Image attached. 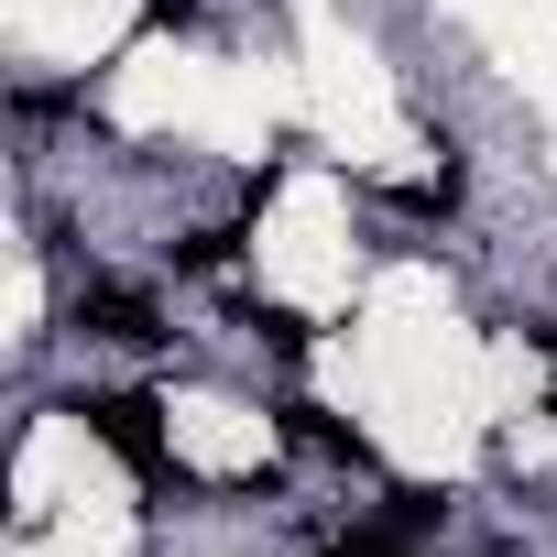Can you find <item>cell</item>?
<instances>
[{"instance_id": "obj_1", "label": "cell", "mask_w": 557, "mask_h": 557, "mask_svg": "<svg viewBox=\"0 0 557 557\" xmlns=\"http://www.w3.org/2000/svg\"><path fill=\"white\" fill-rule=\"evenodd\" d=\"M77 416H88V437H99V448H121L132 470H164V426H153V405H143V394H99V405H77Z\"/></svg>"}, {"instance_id": "obj_2", "label": "cell", "mask_w": 557, "mask_h": 557, "mask_svg": "<svg viewBox=\"0 0 557 557\" xmlns=\"http://www.w3.org/2000/svg\"><path fill=\"white\" fill-rule=\"evenodd\" d=\"M88 329H99V339H121V350H153V339H164L153 296H132V285H88Z\"/></svg>"}, {"instance_id": "obj_3", "label": "cell", "mask_w": 557, "mask_h": 557, "mask_svg": "<svg viewBox=\"0 0 557 557\" xmlns=\"http://www.w3.org/2000/svg\"><path fill=\"white\" fill-rule=\"evenodd\" d=\"M285 426H296L307 448H329V459H350V470H361V437H350L339 416H318V405H285Z\"/></svg>"}, {"instance_id": "obj_4", "label": "cell", "mask_w": 557, "mask_h": 557, "mask_svg": "<svg viewBox=\"0 0 557 557\" xmlns=\"http://www.w3.org/2000/svg\"><path fill=\"white\" fill-rule=\"evenodd\" d=\"M329 557H416V535H405V524H361V535H339Z\"/></svg>"}, {"instance_id": "obj_5", "label": "cell", "mask_w": 557, "mask_h": 557, "mask_svg": "<svg viewBox=\"0 0 557 557\" xmlns=\"http://www.w3.org/2000/svg\"><path fill=\"white\" fill-rule=\"evenodd\" d=\"M175 262H186V273H219V262H230V230H197V240H175Z\"/></svg>"}, {"instance_id": "obj_6", "label": "cell", "mask_w": 557, "mask_h": 557, "mask_svg": "<svg viewBox=\"0 0 557 557\" xmlns=\"http://www.w3.org/2000/svg\"><path fill=\"white\" fill-rule=\"evenodd\" d=\"M153 12H164V23H186V12H197V0H153Z\"/></svg>"}, {"instance_id": "obj_7", "label": "cell", "mask_w": 557, "mask_h": 557, "mask_svg": "<svg viewBox=\"0 0 557 557\" xmlns=\"http://www.w3.org/2000/svg\"><path fill=\"white\" fill-rule=\"evenodd\" d=\"M546 339H557V329H546ZM546 405H557V394H546Z\"/></svg>"}]
</instances>
